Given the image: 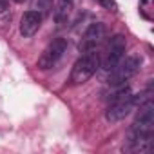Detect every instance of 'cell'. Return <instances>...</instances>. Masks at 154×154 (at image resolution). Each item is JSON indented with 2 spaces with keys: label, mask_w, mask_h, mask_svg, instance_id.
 I'll use <instances>...</instances> for the list:
<instances>
[{
  "label": "cell",
  "mask_w": 154,
  "mask_h": 154,
  "mask_svg": "<svg viewBox=\"0 0 154 154\" xmlns=\"http://www.w3.org/2000/svg\"><path fill=\"white\" fill-rule=\"evenodd\" d=\"M100 54L96 53V49H91V51H85L78 60L74 62L72 65V71H71V82L72 85H80V84H85L91 76L100 69Z\"/></svg>",
  "instance_id": "obj_1"
},
{
  "label": "cell",
  "mask_w": 154,
  "mask_h": 154,
  "mask_svg": "<svg viewBox=\"0 0 154 154\" xmlns=\"http://www.w3.org/2000/svg\"><path fill=\"white\" fill-rule=\"evenodd\" d=\"M140 67H141V56L140 54H131L125 60L122 58L120 63L114 65L109 71V78H107L109 85L112 87V85H122V84L129 82L132 76L140 71Z\"/></svg>",
  "instance_id": "obj_2"
},
{
  "label": "cell",
  "mask_w": 154,
  "mask_h": 154,
  "mask_svg": "<svg viewBox=\"0 0 154 154\" xmlns=\"http://www.w3.org/2000/svg\"><path fill=\"white\" fill-rule=\"evenodd\" d=\"M138 103H140V94H132L131 93L129 96H125V98H122L118 102L109 103V107L105 111V120L111 122V123H116V122L123 120L125 116H129L138 107Z\"/></svg>",
  "instance_id": "obj_3"
},
{
  "label": "cell",
  "mask_w": 154,
  "mask_h": 154,
  "mask_svg": "<svg viewBox=\"0 0 154 154\" xmlns=\"http://www.w3.org/2000/svg\"><path fill=\"white\" fill-rule=\"evenodd\" d=\"M67 51V40L65 38H54L53 42H49V45L42 51L40 58H38V69L47 71L51 67H54L65 54Z\"/></svg>",
  "instance_id": "obj_4"
},
{
  "label": "cell",
  "mask_w": 154,
  "mask_h": 154,
  "mask_svg": "<svg viewBox=\"0 0 154 154\" xmlns=\"http://www.w3.org/2000/svg\"><path fill=\"white\" fill-rule=\"evenodd\" d=\"M152 129H154V103L152 100H147L145 103L140 105L136 118L127 134H140V132L147 134V132H152Z\"/></svg>",
  "instance_id": "obj_5"
},
{
  "label": "cell",
  "mask_w": 154,
  "mask_h": 154,
  "mask_svg": "<svg viewBox=\"0 0 154 154\" xmlns=\"http://www.w3.org/2000/svg\"><path fill=\"white\" fill-rule=\"evenodd\" d=\"M125 47H127V40H125V36L123 35H114V36H111V40H109V45H107V51H105V58L102 60V67L105 69V71H111L114 65H118L120 63V60L125 56Z\"/></svg>",
  "instance_id": "obj_6"
},
{
  "label": "cell",
  "mask_w": 154,
  "mask_h": 154,
  "mask_svg": "<svg viewBox=\"0 0 154 154\" xmlns=\"http://www.w3.org/2000/svg\"><path fill=\"white\" fill-rule=\"evenodd\" d=\"M103 38H105V26H103L102 22H94V24H91V26L85 29V33H84V36H82L78 47H80L82 53L91 51V49H96V47L102 44Z\"/></svg>",
  "instance_id": "obj_7"
},
{
  "label": "cell",
  "mask_w": 154,
  "mask_h": 154,
  "mask_svg": "<svg viewBox=\"0 0 154 154\" xmlns=\"http://www.w3.org/2000/svg\"><path fill=\"white\" fill-rule=\"evenodd\" d=\"M42 18H44V17H42L38 11H33V9L26 11V13L22 15V18H20V33H22V36H24V38H31V36L40 29Z\"/></svg>",
  "instance_id": "obj_8"
},
{
  "label": "cell",
  "mask_w": 154,
  "mask_h": 154,
  "mask_svg": "<svg viewBox=\"0 0 154 154\" xmlns=\"http://www.w3.org/2000/svg\"><path fill=\"white\" fill-rule=\"evenodd\" d=\"M74 9V0H56L53 8V18L58 26L65 24Z\"/></svg>",
  "instance_id": "obj_9"
},
{
  "label": "cell",
  "mask_w": 154,
  "mask_h": 154,
  "mask_svg": "<svg viewBox=\"0 0 154 154\" xmlns=\"http://www.w3.org/2000/svg\"><path fill=\"white\" fill-rule=\"evenodd\" d=\"M112 87H114V91H109L107 96H105V100H107L109 103L118 102V100H122V98H125V96H129V94L132 93L131 87L125 85V84H122V85H112Z\"/></svg>",
  "instance_id": "obj_10"
},
{
  "label": "cell",
  "mask_w": 154,
  "mask_h": 154,
  "mask_svg": "<svg viewBox=\"0 0 154 154\" xmlns=\"http://www.w3.org/2000/svg\"><path fill=\"white\" fill-rule=\"evenodd\" d=\"M31 6H33V11H38L44 17L53 9V0H31Z\"/></svg>",
  "instance_id": "obj_11"
},
{
  "label": "cell",
  "mask_w": 154,
  "mask_h": 154,
  "mask_svg": "<svg viewBox=\"0 0 154 154\" xmlns=\"http://www.w3.org/2000/svg\"><path fill=\"white\" fill-rule=\"evenodd\" d=\"M96 2H98L103 9H107V11H112V13H116V11H118V4H116V0H96Z\"/></svg>",
  "instance_id": "obj_12"
},
{
  "label": "cell",
  "mask_w": 154,
  "mask_h": 154,
  "mask_svg": "<svg viewBox=\"0 0 154 154\" xmlns=\"http://www.w3.org/2000/svg\"><path fill=\"white\" fill-rule=\"evenodd\" d=\"M8 8V0H0V11H4Z\"/></svg>",
  "instance_id": "obj_13"
},
{
  "label": "cell",
  "mask_w": 154,
  "mask_h": 154,
  "mask_svg": "<svg viewBox=\"0 0 154 154\" xmlns=\"http://www.w3.org/2000/svg\"><path fill=\"white\" fill-rule=\"evenodd\" d=\"M147 2H149V0H141V4H147Z\"/></svg>",
  "instance_id": "obj_14"
},
{
  "label": "cell",
  "mask_w": 154,
  "mask_h": 154,
  "mask_svg": "<svg viewBox=\"0 0 154 154\" xmlns=\"http://www.w3.org/2000/svg\"><path fill=\"white\" fill-rule=\"evenodd\" d=\"M15 2H18V4H20V2H24V0H15Z\"/></svg>",
  "instance_id": "obj_15"
}]
</instances>
